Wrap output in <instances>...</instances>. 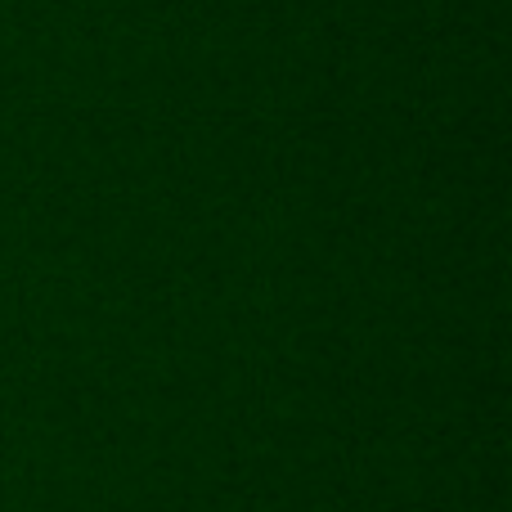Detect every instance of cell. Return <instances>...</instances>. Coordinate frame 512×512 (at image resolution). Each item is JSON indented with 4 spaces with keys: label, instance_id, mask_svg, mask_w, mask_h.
Instances as JSON below:
<instances>
[]
</instances>
